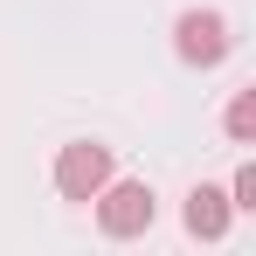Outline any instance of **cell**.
<instances>
[{
  "label": "cell",
  "instance_id": "8992f818",
  "mask_svg": "<svg viewBox=\"0 0 256 256\" xmlns=\"http://www.w3.org/2000/svg\"><path fill=\"white\" fill-rule=\"evenodd\" d=\"M228 208H256V166L236 173V201H228Z\"/></svg>",
  "mask_w": 256,
  "mask_h": 256
},
{
  "label": "cell",
  "instance_id": "3957f363",
  "mask_svg": "<svg viewBox=\"0 0 256 256\" xmlns=\"http://www.w3.org/2000/svg\"><path fill=\"white\" fill-rule=\"evenodd\" d=\"M111 180V146H90V138H76V146H62L56 152V187H62V201H97V187Z\"/></svg>",
  "mask_w": 256,
  "mask_h": 256
},
{
  "label": "cell",
  "instance_id": "5b68a950",
  "mask_svg": "<svg viewBox=\"0 0 256 256\" xmlns=\"http://www.w3.org/2000/svg\"><path fill=\"white\" fill-rule=\"evenodd\" d=\"M222 125H228L236 146H250L256 138V90H236V97H228V118H222Z\"/></svg>",
  "mask_w": 256,
  "mask_h": 256
},
{
  "label": "cell",
  "instance_id": "7a4b0ae2",
  "mask_svg": "<svg viewBox=\"0 0 256 256\" xmlns=\"http://www.w3.org/2000/svg\"><path fill=\"white\" fill-rule=\"evenodd\" d=\"M173 48H180V62L214 70V62L228 56V21H222L214 7H187V14L173 21Z\"/></svg>",
  "mask_w": 256,
  "mask_h": 256
},
{
  "label": "cell",
  "instance_id": "6da1fadb",
  "mask_svg": "<svg viewBox=\"0 0 256 256\" xmlns=\"http://www.w3.org/2000/svg\"><path fill=\"white\" fill-rule=\"evenodd\" d=\"M97 222H104V236H118V242H125V236H146V228H152V187H146V180H118V187L104 180V187H97Z\"/></svg>",
  "mask_w": 256,
  "mask_h": 256
},
{
  "label": "cell",
  "instance_id": "277c9868",
  "mask_svg": "<svg viewBox=\"0 0 256 256\" xmlns=\"http://www.w3.org/2000/svg\"><path fill=\"white\" fill-rule=\"evenodd\" d=\"M187 236H201V242H222L228 236V194L222 187H194L187 194Z\"/></svg>",
  "mask_w": 256,
  "mask_h": 256
}]
</instances>
